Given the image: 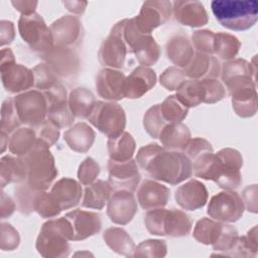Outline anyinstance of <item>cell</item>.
I'll use <instances>...</instances> for the list:
<instances>
[{
    "mask_svg": "<svg viewBox=\"0 0 258 258\" xmlns=\"http://www.w3.org/2000/svg\"><path fill=\"white\" fill-rule=\"evenodd\" d=\"M156 84V74L148 67L135 68L124 83V98L139 99L149 92Z\"/></svg>",
    "mask_w": 258,
    "mask_h": 258,
    "instance_id": "7402d4cb",
    "label": "cell"
},
{
    "mask_svg": "<svg viewBox=\"0 0 258 258\" xmlns=\"http://www.w3.org/2000/svg\"><path fill=\"white\" fill-rule=\"evenodd\" d=\"M187 80L183 70L175 66L167 68L159 77L160 85L168 91H177V89Z\"/></svg>",
    "mask_w": 258,
    "mask_h": 258,
    "instance_id": "816d5d0a",
    "label": "cell"
},
{
    "mask_svg": "<svg viewBox=\"0 0 258 258\" xmlns=\"http://www.w3.org/2000/svg\"><path fill=\"white\" fill-rule=\"evenodd\" d=\"M175 96L187 107L194 108L206 102L207 91L203 80H187L176 91Z\"/></svg>",
    "mask_w": 258,
    "mask_h": 258,
    "instance_id": "d590c367",
    "label": "cell"
},
{
    "mask_svg": "<svg viewBox=\"0 0 258 258\" xmlns=\"http://www.w3.org/2000/svg\"><path fill=\"white\" fill-rule=\"evenodd\" d=\"M41 58L58 80L75 79L81 71V58L75 48L54 46Z\"/></svg>",
    "mask_w": 258,
    "mask_h": 258,
    "instance_id": "4fadbf2b",
    "label": "cell"
},
{
    "mask_svg": "<svg viewBox=\"0 0 258 258\" xmlns=\"http://www.w3.org/2000/svg\"><path fill=\"white\" fill-rule=\"evenodd\" d=\"M0 73L2 85L8 93L18 95L34 87L33 71L17 63L9 47L1 49Z\"/></svg>",
    "mask_w": 258,
    "mask_h": 258,
    "instance_id": "8992f818",
    "label": "cell"
},
{
    "mask_svg": "<svg viewBox=\"0 0 258 258\" xmlns=\"http://www.w3.org/2000/svg\"><path fill=\"white\" fill-rule=\"evenodd\" d=\"M191 226V218L185 212L177 209H166L163 222L164 236L171 238L185 237L189 234Z\"/></svg>",
    "mask_w": 258,
    "mask_h": 258,
    "instance_id": "f546056e",
    "label": "cell"
},
{
    "mask_svg": "<svg viewBox=\"0 0 258 258\" xmlns=\"http://www.w3.org/2000/svg\"><path fill=\"white\" fill-rule=\"evenodd\" d=\"M11 4L18 12L21 13V15H30L35 13L38 2L31 0H16L11 1Z\"/></svg>",
    "mask_w": 258,
    "mask_h": 258,
    "instance_id": "be15d7a7",
    "label": "cell"
},
{
    "mask_svg": "<svg viewBox=\"0 0 258 258\" xmlns=\"http://www.w3.org/2000/svg\"><path fill=\"white\" fill-rule=\"evenodd\" d=\"M34 129H35L37 138L43 141L44 143H46L49 147L53 146L59 139L60 128L57 127L53 122H51L47 118Z\"/></svg>",
    "mask_w": 258,
    "mask_h": 258,
    "instance_id": "6f0895ef",
    "label": "cell"
},
{
    "mask_svg": "<svg viewBox=\"0 0 258 258\" xmlns=\"http://www.w3.org/2000/svg\"><path fill=\"white\" fill-rule=\"evenodd\" d=\"M123 37L128 52L134 53L140 66L151 67L155 64L161 54V49L152 34L142 33L135 25L133 19H127Z\"/></svg>",
    "mask_w": 258,
    "mask_h": 258,
    "instance_id": "5b68a950",
    "label": "cell"
},
{
    "mask_svg": "<svg viewBox=\"0 0 258 258\" xmlns=\"http://www.w3.org/2000/svg\"><path fill=\"white\" fill-rule=\"evenodd\" d=\"M224 224L212 218H202L195 226L192 237L201 244L213 246L222 234Z\"/></svg>",
    "mask_w": 258,
    "mask_h": 258,
    "instance_id": "8d00e7d4",
    "label": "cell"
},
{
    "mask_svg": "<svg viewBox=\"0 0 258 258\" xmlns=\"http://www.w3.org/2000/svg\"><path fill=\"white\" fill-rule=\"evenodd\" d=\"M32 71L34 74V88L40 92L47 91L59 81L45 62L36 64Z\"/></svg>",
    "mask_w": 258,
    "mask_h": 258,
    "instance_id": "c3c4849f",
    "label": "cell"
},
{
    "mask_svg": "<svg viewBox=\"0 0 258 258\" xmlns=\"http://www.w3.org/2000/svg\"><path fill=\"white\" fill-rule=\"evenodd\" d=\"M40 191L43 190L35 189L26 180L17 183L14 187V198L18 212L24 216L34 212V202Z\"/></svg>",
    "mask_w": 258,
    "mask_h": 258,
    "instance_id": "f35d334b",
    "label": "cell"
},
{
    "mask_svg": "<svg viewBox=\"0 0 258 258\" xmlns=\"http://www.w3.org/2000/svg\"><path fill=\"white\" fill-rule=\"evenodd\" d=\"M101 171L99 163L92 157H86L78 169V179L83 185H88L97 180Z\"/></svg>",
    "mask_w": 258,
    "mask_h": 258,
    "instance_id": "f5cc1de1",
    "label": "cell"
},
{
    "mask_svg": "<svg viewBox=\"0 0 258 258\" xmlns=\"http://www.w3.org/2000/svg\"><path fill=\"white\" fill-rule=\"evenodd\" d=\"M172 14L177 22L189 27H202L209 21L204 4L196 0L173 1Z\"/></svg>",
    "mask_w": 258,
    "mask_h": 258,
    "instance_id": "603a6c76",
    "label": "cell"
},
{
    "mask_svg": "<svg viewBox=\"0 0 258 258\" xmlns=\"http://www.w3.org/2000/svg\"><path fill=\"white\" fill-rule=\"evenodd\" d=\"M21 158L26 166V181L37 190H47L58 173L49 146L37 138L36 144Z\"/></svg>",
    "mask_w": 258,
    "mask_h": 258,
    "instance_id": "277c9868",
    "label": "cell"
},
{
    "mask_svg": "<svg viewBox=\"0 0 258 258\" xmlns=\"http://www.w3.org/2000/svg\"><path fill=\"white\" fill-rule=\"evenodd\" d=\"M107 149L109 159L114 161H127L132 159L134 155L136 142L129 132L124 131L120 135L108 139Z\"/></svg>",
    "mask_w": 258,
    "mask_h": 258,
    "instance_id": "836d02e7",
    "label": "cell"
},
{
    "mask_svg": "<svg viewBox=\"0 0 258 258\" xmlns=\"http://www.w3.org/2000/svg\"><path fill=\"white\" fill-rule=\"evenodd\" d=\"M138 211L137 201L132 191L113 190L107 203V216L116 225L129 224Z\"/></svg>",
    "mask_w": 258,
    "mask_h": 258,
    "instance_id": "e0dca14e",
    "label": "cell"
},
{
    "mask_svg": "<svg viewBox=\"0 0 258 258\" xmlns=\"http://www.w3.org/2000/svg\"><path fill=\"white\" fill-rule=\"evenodd\" d=\"M172 14V2L170 1H145L139 14L133 17L136 27L145 34H151L152 30L164 24Z\"/></svg>",
    "mask_w": 258,
    "mask_h": 258,
    "instance_id": "5bb4252c",
    "label": "cell"
},
{
    "mask_svg": "<svg viewBox=\"0 0 258 258\" xmlns=\"http://www.w3.org/2000/svg\"><path fill=\"white\" fill-rule=\"evenodd\" d=\"M217 156L220 166L215 182L223 189L235 190L242 183L241 168L243 166L242 154L234 148H223L219 150Z\"/></svg>",
    "mask_w": 258,
    "mask_h": 258,
    "instance_id": "7c38bea8",
    "label": "cell"
},
{
    "mask_svg": "<svg viewBox=\"0 0 258 258\" xmlns=\"http://www.w3.org/2000/svg\"><path fill=\"white\" fill-rule=\"evenodd\" d=\"M0 129L3 132L11 135L15 130L21 127L22 123L17 115L13 98L6 99L1 106V120Z\"/></svg>",
    "mask_w": 258,
    "mask_h": 258,
    "instance_id": "f6af8a7d",
    "label": "cell"
},
{
    "mask_svg": "<svg viewBox=\"0 0 258 258\" xmlns=\"http://www.w3.org/2000/svg\"><path fill=\"white\" fill-rule=\"evenodd\" d=\"M9 138H10V135L6 132H3L1 131V134H0V145H1V153H3L6 149V147H8V144H9Z\"/></svg>",
    "mask_w": 258,
    "mask_h": 258,
    "instance_id": "03108f58",
    "label": "cell"
},
{
    "mask_svg": "<svg viewBox=\"0 0 258 258\" xmlns=\"http://www.w3.org/2000/svg\"><path fill=\"white\" fill-rule=\"evenodd\" d=\"M135 161L148 177L170 185H176L192 175L191 161L182 151L169 150L157 143L142 146Z\"/></svg>",
    "mask_w": 258,
    "mask_h": 258,
    "instance_id": "6da1fadb",
    "label": "cell"
},
{
    "mask_svg": "<svg viewBox=\"0 0 258 258\" xmlns=\"http://www.w3.org/2000/svg\"><path fill=\"white\" fill-rule=\"evenodd\" d=\"M96 102L94 94L89 89L83 87L73 89L68 98L72 114L75 118L80 119H87L89 117Z\"/></svg>",
    "mask_w": 258,
    "mask_h": 258,
    "instance_id": "d6a6232c",
    "label": "cell"
},
{
    "mask_svg": "<svg viewBox=\"0 0 258 258\" xmlns=\"http://www.w3.org/2000/svg\"><path fill=\"white\" fill-rule=\"evenodd\" d=\"M87 119L108 139L125 131L126 114L121 105L116 102L97 101Z\"/></svg>",
    "mask_w": 258,
    "mask_h": 258,
    "instance_id": "ba28073f",
    "label": "cell"
},
{
    "mask_svg": "<svg viewBox=\"0 0 258 258\" xmlns=\"http://www.w3.org/2000/svg\"><path fill=\"white\" fill-rule=\"evenodd\" d=\"M167 254V244L164 240L148 239L139 243L134 251L133 257L162 258Z\"/></svg>",
    "mask_w": 258,
    "mask_h": 258,
    "instance_id": "7dc6e473",
    "label": "cell"
},
{
    "mask_svg": "<svg viewBox=\"0 0 258 258\" xmlns=\"http://www.w3.org/2000/svg\"><path fill=\"white\" fill-rule=\"evenodd\" d=\"M127 18L118 21L112 27L108 36L103 39L99 51L98 59L105 68L120 70L124 67L128 49L123 37V29Z\"/></svg>",
    "mask_w": 258,
    "mask_h": 258,
    "instance_id": "30bf717a",
    "label": "cell"
},
{
    "mask_svg": "<svg viewBox=\"0 0 258 258\" xmlns=\"http://www.w3.org/2000/svg\"><path fill=\"white\" fill-rule=\"evenodd\" d=\"M61 208L50 191L43 190L38 194L34 202V212L43 219H52L61 213Z\"/></svg>",
    "mask_w": 258,
    "mask_h": 258,
    "instance_id": "ee69618b",
    "label": "cell"
},
{
    "mask_svg": "<svg viewBox=\"0 0 258 258\" xmlns=\"http://www.w3.org/2000/svg\"><path fill=\"white\" fill-rule=\"evenodd\" d=\"M166 209L159 208L154 210H149L145 214L144 224L146 230L154 236H164L163 233V222Z\"/></svg>",
    "mask_w": 258,
    "mask_h": 258,
    "instance_id": "db71d44e",
    "label": "cell"
},
{
    "mask_svg": "<svg viewBox=\"0 0 258 258\" xmlns=\"http://www.w3.org/2000/svg\"><path fill=\"white\" fill-rule=\"evenodd\" d=\"M27 178V171L21 157L7 154L0 159V184L3 189L9 183H20Z\"/></svg>",
    "mask_w": 258,
    "mask_h": 258,
    "instance_id": "83f0119b",
    "label": "cell"
},
{
    "mask_svg": "<svg viewBox=\"0 0 258 258\" xmlns=\"http://www.w3.org/2000/svg\"><path fill=\"white\" fill-rule=\"evenodd\" d=\"M244 211L245 207L241 196L235 190L224 189L212 197L207 214L218 222L232 224L242 218Z\"/></svg>",
    "mask_w": 258,
    "mask_h": 258,
    "instance_id": "8fae6325",
    "label": "cell"
},
{
    "mask_svg": "<svg viewBox=\"0 0 258 258\" xmlns=\"http://www.w3.org/2000/svg\"><path fill=\"white\" fill-rule=\"evenodd\" d=\"M191 44L197 52L214 55L215 32L209 29H199L191 34Z\"/></svg>",
    "mask_w": 258,
    "mask_h": 258,
    "instance_id": "f907efd6",
    "label": "cell"
},
{
    "mask_svg": "<svg viewBox=\"0 0 258 258\" xmlns=\"http://www.w3.org/2000/svg\"><path fill=\"white\" fill-rule=\"evenodd\" d=\"M137 202L145 210L164 208L170 199V189L157 180L145 178L137 188Z\"/></svg>",
    "mask_w": 258,
    "mask_h": 258,
    "instance_id": "ffe728a7",
    "label": "cell"
},
{
    "mask_svg": "<svg viewBox=\"0 0 258 258\" xmlns=\"http://www.w3.org/2000/svg\"><path fill=\"white\" fill-rule=\"evenodd\" d=\"M36 142L37 136L34 128L19 127L10 135L8 149L13 155L22 157L32 149Z\"/></svg>",
    "mask_w": 258,
    "mask_h": 258,
    "instance_id": "e575fe53",
    "label": "cell"
},
{
    "mask_svg": "<svg viewBox=\"0 0 258 258\" xmlns=\"http://www.w3.org/2000/svg\"><path fill=\"white\" fill-rule=\"evenodd\" d=\"M256 57L253 58V61H248L244 58H234L229 61H225L221 66L220 77L224 83L228 79L240 76V75H250L256 79Z\"/></svg>",
    "mask_w": 258,
    "mask_h": 258,
    "instance_id": "ab89813d",
    "label": "cell"
},
{
    "mask_svg": "<svg viewBox=\"0 0 258 258\" xmlns=\"http://www.w3.org/2000/svg\"><path fill=\"white\" fill-rule=\"evenodd\" d=\"M14 106L20 122L35 128L47 118V103L42 92L29 90L13 97Z\"/></svg>",
    "mask_w": 258,
    "mask_h": 258,
    "instance_id": "9c48e42d",
    "label": "cell"
},
{
    "mask_svg": "<svg viewBox=\"0 0 258 258\" xmlns=\"http://www.w3.org/2000/svg\"><path fill=\"white\" fill-rule=\"evenodd\" d=\"M63 139L73 151L86 153L93 146L96 133L89 124L78 122L64 131Z\"/></svg>",
    "mask_w": 258,
    "mask_h": 258,
    "instance_id": "484cf974",
    "label": "cell"
},
{
    "mask_svg": "<svg viewBox=\"0 0 258 258\" xmlns=\"http://www.w3.org/2000/svg\"><path fill=\"white\" fill-rule=\"evenodd\" d=\"M62 4L67 7V9L75 15H82L88 5L87 1H62Z\"/></svg>",
    "mask_w": 258,
    "mask_h": 258,
    "instance_id": "e7e4bbea",
    "label": "cell"
},
{
    "mask_svg": "<svg viewBox=\"0 0 258 258\" xmlns=\"http://www.w3.org/2000/svg\"><path fill=\"white\" fill-rule=\"evenodd\" d=\"M167 124L161 113L160 104L150 107L143 116V127L146 133L153 139L159 137V134Z\"/></svg>",
    "mask_w": 258,
    "mask_h": 258,
    "instance_id": "7bdbcfd3",
    "label": "cell"
},
{
    "mask_svg": "<svg viewBox=\"0 0 258 258\" xmlns=\"http://www.w3.org/2000/svg\"><path fill=\"white\" fill-rule=\"evenodd\" d=\"M158 139L166 149L182 151L190 139V131L182 122L171 123L163 128Z\"/></svg>",
    "mask_w": 258,
    "mask_h": 258,
    "instance_id": "1f68e13d",
    "label": "cell"
},
{
    "mask_svg": "<svg viewBox=\"0 0 258 258\" xmlns=\"http://www.w3.org/2000/svg\"><path fill=\"white\" fill-rule=\"evenodd\" d=\"M15 38V26L12 21H0V45L3 46L10 44Z\"/></svg>",
    "mask_w": 258,
    "mask_h": 258,
    "instance_id": "94428289",
    "label": "cell"
},
{
    "mask_svg": "<svg viewBox=\"0 0 258 258\" xmlns=\"http://www.w3.org/2000/svg\"><path fill=\"white\" fill-rule=\"evenodd\" d=\"M70 241H73V229L68 219L52 218L41 226L35 248L44 258L68 257L71 251Z\"/></svg>",
    "mask_w": 258,
    "mask_h": 258,
    "instance_id": "3957f363",
    "label": "cell"
},
{
    "mask_svg": "<svg viewBox=\"0 0 258 258\" xmlns=\"http://www.w3.org/2000/svg\"><path fill=\"white\" fill-rule=\"evenodd\" d=\"M188 109L175 95L168 96L160 104L161 113L168 124L182 122L188 114Z\"/></svg>",
    "mask_w": 258,
    "mask_h": 258,
    "instance_id": "60d3db41",
    "label": "cell"
},
{
    "mask_svg": "<svg viewBox=\"0 0 258 258\" xmlns=\"http://www.w3.org/2000/svg\"><path fill=\"white\" fill-rule=\"evenodd\" d=\"M112 192L113 188L108 180L97 179L84 188L82 206L88 209L103 210Z\"/></svg>",
    "mask_w": 258,
    "mask_h": 258,
    "instance_id": "f1b7e54d",
    "label": "cell"
},
{
    "mask_svg": "<svg viewBox=\"0 0 258 258\" xmlns=\"http://www.w3.org/2000/svg\"><path fill=\"white\" fill-rule=\"evenodd\" d=\"M174 198L176 204L182 210L196 211L206 206L209 199V192L202 181L190 179L177 187Z\"/></svg>",
    "mask_w": 258,
    "mask_h": 258,
    "instance_id": "44dd1931",
    "label": "cell"
},
{
    "mask_svg": "<svg viewBox=\"0 0 258 258\" xmlns=\"http://www.w3.org/2000/svg\"><path fill=\"white\" fill-rule=\"evenodd\" d=\"M125 74L116 69L104 68L99 71L95 87L98 95L108 102H117L124 99Z\"/></svg>",
    "mask_w": 258,
    "mask_h": 258,
    "instance_id": "ac0fdd59",
    "label": "cell"
},
{
    "mask_svg": "<svg viewBox=\"0 0 258 258\" xmlns=\"http://www.w3.org/2000/svg\"><path fill=\"white\" fill-rule=\"evenodd\" d=\"M47 119L53 122L57 127L66 128L72 126L75 117L72 114L67 102L47 107Z\"/></svg>",
    "mask_w": 258,
    "mask_h": 258,
    "instance_id": "681fc988",
    "label": "cell"
},
{
    "mask_svg": "<svg viewBox=\"0 0 258 258\" xmlns=\"http://www.w3.org/2000/svg\"><path fill=\"white\" fill-rule=\"evenodd\" d=\"M82 183L71 177H62L56 180L50 188V192L60 206L61 210L72 209L79 205L83 197Z\"/></svg>",
    "mask_w": 258,
    "mask_h": 258,
    "instance_id": "d4e9b609",
    "label": "cell"
},
{
    "mask_svg": "<svg viewBox=\"0 0 258 258\" xmlns=\"http://www.w3.org/2000/svg\"><path fill=\"white\" fill-rule=\"evenodd\" d=\"M241 47L240 40L233 34L227 32H215L214 55L224 61L236 57Z\"/></svg>",
    "mask_w": 258,
    "mask_h": 258,
    "instance_id": "74e56055",
    "label": "cell"
},
{
    "mask_svg": "<svg viewBox=\"0 0 258 258\" xmlns=\"http://www.w3.org/2000/svg\"><path fill=\"white\" fill-rule=\"evenodd\" d=\"M0 248L3 251H13L20 244V235L18 231L9 223H1Z\"/></svg>",
    "mask_w": 258,
    "mask_h": 258,
    "instance_id": "9f6ffc18",
    "label": "cell"
},
{
    "mask_svg": "<svg viewBox=\"0 0 258 258\" xmlns=\"http://www.w3.org/2000/svg\"><path fill=\"white\" fill-rule=\"evenodd\" d=\"M15 201L9 197L5 191H1V203H0V217L1 220H4L10 217L16 210Z\"/></svg>",
    "mask_w": 258,
    "mask_h": 258,
    "instance_id": "6125c7cd",
    "label": "cell"
},
{
    "mask_svg": "<svg viewBox=\"0 0 258 258\" xmlns=\"http://www.w3.org/2000/svg\"><path fill=\"white\" fill-rule=\"evenodd\" d=\"M54 46L75 48L84 37V27L78 16L63 15L54 20L50 26Z\"/></svg>",
    "mask_w": 258,
    "mask_h": 258,
    "instance_id": "2e32d148",
    "label": "cell"
},
{
    "mask_svg": "<svg viewBox=\"0 0 258 258\" xmlns=\"http://www.w3.org/2000/svg\"><path fill=\"white\" fill-rule=\"evenodd\" d=\"M242 200L245 209L253 214L257 213V184L246 186L242 191Z\"/></svg>",
    "mask_w": 258,
    "mask_h": 258,
    "instance_id": "91938a15",
    "label": "cell"
},
{
    "mask_svg": "<svg viewBox=\"0 0 258 258\" xmlns=\"http://www.w3.org/2000/svg\"><path fill=\"white\" fill-rule=\"evenodd\" d=\"M258 253L257 226L250 229L245 236H239L237 243L229 256L234 257H254Z\"/></svg>",
    "mask_w": 258,
    "mask_h": 258,
    "instance_id": "b9f144b4",
    "label": "cell"
},
{
    "mask_svg": "<svg viewBox=\"0 0 258 258\" xmlns=\"http://www.w3.org/2000/svg\"><path fill=\"white\" fill-rule=\"evenodd\" d=\"M103 240L115 253L125 257H133L136 245L123 228L110 227L106 229L103 233Z\"/></svg>",
    "mask_w": 258,
    "mask_h": 258,
    "instance_id": "4dcf8cb0",
    "label": "cell"
},
{
    "mask_svg": "<svg viewBox=\"0 0 258 258\" xmlns=\"http://www.w3.org/2000/svg\"><path fill=\"white\" fill-rule=\"evenodd\" d=\"M73 229V241H83L98 234L102 228L101 216L95 212L81 209L64 215Z\"/></svg>",
    "mask_w": 258,
    "mask_h": 258,
    "instance_id": "d6986e66",
    "label": "cell"
},
{
    "mask_svg": "<svg viewBox=\"0 0 258 258\" xmlns=\"http://www.w3.org/2000/svg\"><path fill=\"white\" fill-rule=\"evenodd\" d=\"M108 182L113 190L126 189L134 192L141 180L139 167L135 159L127 161H114L109 159L108 164Z\"/></svg>",
    "mask_w": 258,
    "mask_h": 258,
    "instance_id": "9a60e30c",
    "label": "cell"
},
{
    "mask_svg": "<svg viewBox=\"0 0 258 258\" xmlns=\"http://www.w3.org/2000/svg\"><path fill=\"white\" fill-rule=\"evenodd\" d=\"M165 50L167 58L180 69H184L189 63L196 52L191 41L182 34L171 36L166 42Z\"/></svg>",
    "mask_w": 258,
    "mask_h": 258,
    "instance_id": "4316f807",
    "label": "cell"
},
{
    "mask_svg": "<svg viewBox=\"0 0 258 258\" xmlns=\"http://www.w3.org/2000/svg\"><path fill=\"white\" fill-rule=\"evenodd\" d=\"M182 152L188 157V159L191 162H194L196 159H198L202 155L209 152H214V149L212 144L207 139L202 137H196V138H190L188 140Z\"/></svg>",
    "mask_w": 258,
    "mask_h": 258,
    "instance_id": "11a10c76",
    "label": "cell"
},
{
    "mask_svg": "<svg viewBox=\"0 0 258 258\" xmlns=\"http://www.w3.org/2000/svg\"><path fill=\"white\" fill-rule=\"evenodd\" d=\"M212 12L218 22L235 31L253 27L258 19V2L256 0H214Z\"/></svg>",
    "mask_w": 258,
    "mask_h": 258,
    "instance_id": "7a4b0ae2",
    "label": "cell"
},
{
    "mask_svg": "<svg viewBox=\"0 0 258 258\" xmlns=\"http://www.w3.org/2000/svg\"><path fill=\"white\" fill-rule=\"evenodd\" d=\"M203 81L207 91V97L205 102L206 104L218 103L226 97V88L223 83L220 82L218 79H207Z\"/></svg>",
    "mask_w": 258,
    "mask_h": 258,
    "instance_id": "680465c9",
    "label": "cell"
},
{
    "mask_svg": "<svg viewBox=\"0 0 258 258\" xmlns=\"http://www.w3.org/2000/svg\"><path fill=\"white\" fill-rule=\"evenodd\" d=\"M18 31L22 40L40 56L54 47L50 28L37 12L21 15L18 20Z\"/></svg>",
    "mask_w": 258,
    "mask_h": 258,
    "instance_id": "52a82bcc",
    "label": "cell"
},
{
    "mask_svg": "<svg viewBox=\"0 0 258 258\" xmlns=\"http://www.w3.org/2000/svg\"><path fill=\"white\" fill-rule=\"evenodd\" d=\"M182 70L188 80L218 79L221 74V63L215 55L196 51L189 63Z\"/></svg>",
    "mask_w": 258,
    "mask_h": 258,
    "instance_id": "cb8c5ba5",
    "label": "cell"
},
{
    "mask_svg": "<svg viewBox=\"0 0 258 258\" xmlns=\"http://www.w3.org/2000/svg\"><path fill=\"white\" fill-rule=\"evenodd\" d=\"M239 235L237 229L234 226L225 223L222 234L220 235L218 241L212 246L213 250L216 252V254L213 255L229 256L230 252L235 247Z\"/></svg>",
    "mask_w": 258,
    "mask_h": 258,
    "instance_id": "bcb514c9",
    "label": "cell"
}]
</instances>
